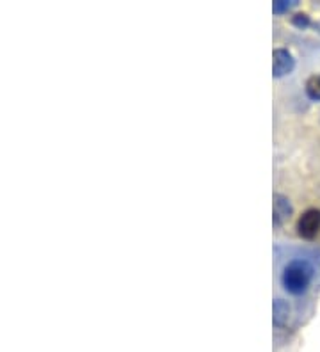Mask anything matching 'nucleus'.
<instances>
[{
  "label": "nucleus",
  "mask_w": 320,
  "mask_h": 352,
  "mask_svg": "<svg viewBox=\"0 0 320 352\" xmlns=\"http://www.w3.org/2000/svg\"><path fill=\"white\" fill-rule=\"evenodd\" d=\"M292 23H294L295 27H297V29H306L308 25H310V16H308L306 13H297L295 14V16H292Z\"/></svg>",
  "instance_id": "7"
},
{
  "label": "nucleus",
  "mask_w": 320,
  "mask_h": 352,
  "mask_svg": "<svg viewBox=\"0 0 320 352\" xmlns=\"http://www.w3.org/2000/svg\"><path fill=\"white\" fill-rule=\"evenodd\" d=\"M288 318H290V306L286 305L285 301H281V299H277L274 302V326H286Z\"/></svg>",
  "instance_id": "5"
},
{
  "label": "nucleus",
  "mask_w": 320,
  "mask_h": 352,
  "mask_svg": "<svg viewBox=\"0 0 320 352\" xmlns=\"http://www.w3.org/2000/svg\"><path fill=\"white\" fill-rule=\"evenodd\" d=\"M292 212H294V208L290 205V199L283 194H274V226H283L286 221L290 219Z\"/></svg>",
  "instance_id": "4"
},
{
  "label": "nucleus",
  "mask_w": 320,
  "mask_h": 352,
  "mask_svg": "<svg viewBox=\"0 0 320 352\" xmlns=\"http://www.w3.org/2000/svg\"><path fill=\"white\" fill-rule=\"evenodd\" d=\"M295 68V59L286 48H276L273 54V74L276 78H281L285 75L292 74Z\"/></svg>",
  "instance_id": "3"
},
{
  "label": "nucleus",
  "mask_w": 320,
  "mask_h": 352,
  "mask_svg": "<svg viewBox=\"0 0 320 352\" xmlns=\"http://www.w3.org/2000/svg\"><path fill=\"white\" fill-rule=\"evenodd\" d=\"M295 2H288V0H276L273 4V11L276 14H283L285 11H288L290 8H294Z\"/></svg>",
  "instance_id": "8"
},
{
  "label": "nucleus",
  "mask_w": 320,
  "mask_h": 352,
  "mask_svg": "<svg viewBox=\"0 0 320 352\" xmlns=\"http://www.w3.org/2000/svg\"><path fill=\"white\" fill-rule=\"evenodd\" d=\"M313 265L308 260H292L283 269L281 285L292 296H303L313 279Z\"/></svg>",
  "instance_id": "1"
},
{
  "label": "nucleus",
  "mask_w": 320,
  "mask_h": 352,
  "mask_svg": "<svg viewBox=\"0 0 320 352\" xmlns=\"http://www.w3.org/2000/svg\"><path fill=\"white\" fill-rule=\"evenodd\" d=\"M304 91H306L308 98L313 102H320V74L312 75L304 84Z\"/></svg>",
  "instance_id": "6"
},
{
  "label": "nucleus",
  "mask_w": 320,
  "mask_h": 352,
  "mask_svg": "<svg viewBox=\"0 0 320 352\" xmlns=\"http://www.w3.org/2000/svg\"><path fill=\"white\" fill-rule=\"evenodd\" d=\"M297 235L304 241H313L320 233V210L319 208H308L299 215L295 224Z\"/></svg>",
  "instance_id": "2"
}]
</instances>
